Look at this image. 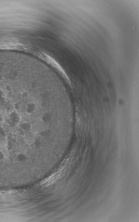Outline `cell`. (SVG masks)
I'll return each instance as SVG.
<instances>
[{
    "mask_svg": "<svg viewBox=\"0 0 139 222\" xmlns=\"http://www.w3.org/2000/svg\"><path fill=\"white\" fill-rule=\"evenodd\" d=\"M9 120L12 124L15 125L20 122V117L19 115L15 111H13L9 115Z\"/></svg>",
    "mask_w": 139,
    "mask_h": 222,
    "instance_id": "cell-1",
    "label": "cell"
},
{
    "mask_svg": "<svg viewBox=\"0 0 139 222\" xmlns=\"http://www.w3.org/2000/svg\"><path fill=\"white\" fill-rule=\"evenodd\" d=\"M37 109L36 104L33 102L29 103L26 106V111L28 115H31L34 113Z\"/></svg>",
    "mask_w": 139,
    "mask_h": 222,
    "instance_id": "cell-2",
    "label": "cell"
},
{
    "mask_svg": "<svg viewBox=\"0 0 139 222\" xmlns=\"http://www.w3.org/2000/svg\"><path fill=\"white\" fill-rule=\"evenodd\" d=\"M20 128L23 131H28L31 129V124L27 122H24L20 124Z\"/></svg>",
    "mask_w": 139,
    "mask_h": 222,
    "instance_id": "cell-3",
    "label": "cell"
},
{
    "mask_svg": "<svg viewBox=\"0 0 139 222\" xmlns=\"http://www.w3.org/2000/svg\"><path fill=\"white\" fill-rule=\"evenodd\" d=\"M14 108H15V109L16 111L19 110L20 109V104L17 102L15 103L14 104Z\"/></svg>",
    "mask_w": 139,
    "mask_h": 222,
    "instance_id": "cell-4",
    "label": "cell"
}]
</instances>
